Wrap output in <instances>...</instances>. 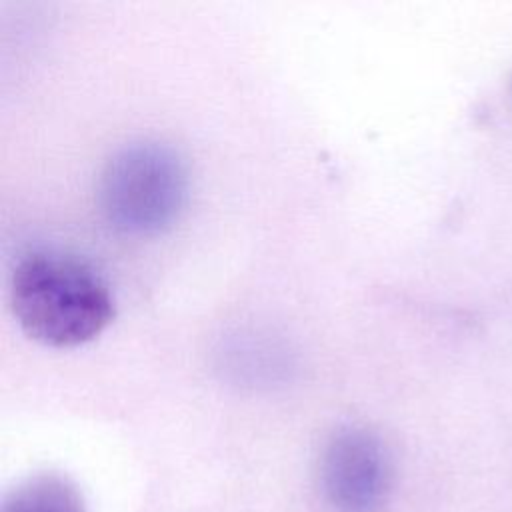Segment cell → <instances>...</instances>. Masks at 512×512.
<instances>
[{"label": "cell", "instance_id": "6da1fadb", "mask_svg": "<svg viewBox=\"0 0 512 512\" xmlns=\"http://www.w3.org/2000/svg\"><path fill=\"white\" fill-rule=\"evenodd\" d=\"M10 304L32 340L56 348L92 340L114 316L106 282L86 262L60 252H32L16 264Z\"/></svg>", "mask_w": 512, "mask_h": 512}, {"label": "cell", "instance_id": "7a4b0ae2", "mask_svg": "<svg viewBox=\"0 0 512 512\" xmlns=\"http://www.w3.org/2000/svg\"><path fill=\"white\" fill-rule=\"evenodd\" d=\"M188 178L178 154L158 142L120 148L104 166L98 200L112 226L130 234H154L180 214Z\"/></svg>", "mask_w": 512, "mask_h": 512}, {"label": "cell", "instance_id": "3957f363", "mask_svg": "<svg viewBox=\"0 0 512 512\" xmlns=\"http://www.w3.org/2000/svg\"><path fill=\"white\" fill-rule=\"evenodd\" d=\"M318 478L334 512H382L392 490L390 454L376 432L344 426L324 444Z\"/></svg>", "mask_w": 512, "mask_h": 512}, {"label": "cell", "instance_id": "277c9868", "mask_svg": "<svg viewBox=\"0 0 512 512\" xmlns=\"http://www.w3.org/2000/svg\"><path fill=\"white\" fill-rule=\"evenodd\" d=\"M0 512H86V504L66 476L42 472L18 484L4 498Z\"/></svg>", "mask_w": 512, "mask_h": 512}]
</instances>
